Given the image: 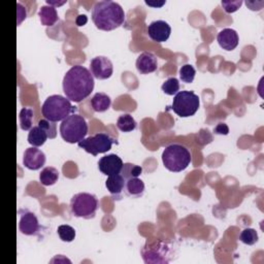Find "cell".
Listing matches in <instances>:
<instances>
[{
  "mask_svg": "<svg viewBox=\"0 0 264 264\" xmlns=\"http://www.w3.org/2000/svg\"><path fill=\"white\" fill-rule=\"evenodd\" d=\"M38 16H39L41 24L43 26H48V27L54 26L58 22V20H59L56 8L51 7V6H43V7H41L39 9Z\"/></svg>",
  "mask_w": 264,
  "mask_h": 264,
  "instance_id": "ac0fdd59",
  "label": "cell"
},
{
  "mask_svg": "<svg viewBox=\"0 0 264 264\" xmlns=\"http://www.w3.org/2000/svg\"><path fill=\"white\" fill-rule=\"evenodd\" d=\"M66 4V2H50V0H47V5L48 6H51V7H54V8H56V7H61V6H63V5H65Z\"/></svg>",
  "mask_w": 264,
  "mask_h": 264,
  "instance_id": "8d00e7d4",
  "label": "cell"
},
{
  "mask_svg": "<svg viewBox=\"0 0 264 264\" xmlns=\"http://www.w3.org/2000/svg\"><path fill=\"white\" fill-rule=\"evenodd\" d=\"M125 190L127 195L131 197H140L144 194L145 191V184L139 178H132L126 181Z\"/></svg>",
  "mask_w": 264,
  "mask_h": 264,
  "instance_id": "ffe728a7",
  "label": "cell"
},
{
  "mask_svg": "<svg viewBox=\"0 0 264 264\" xmlns=\"http://www.w3.org/2000/svg\"><path fill=\"white\" fill-rule=\"evenodd\" d=\"M27 13L25 8L21 4H17V20H18V25H20L25 19H26Z\"/></svg>",
  "mask_w": 264,
  "mask_h": 264,
  "instance_id": "d6a6232c",
  "label": "cell"
},
{
  "mask_svg": "<svg viewBox=\"0 0 264 264\" xmlns=\"http://www.w3.org/2000/svg\"><path fill=\"white\" fill-rule=\"evenodd\" d=\"M34 112L32 108L23 107L20 112L19 119H20V127L24 131H28L32 128V120H33Z\"/></svg>",
  "mask_w": 264,
  "mask_h": 264,
  "instance_id": "cb8c5ba5",
  "label": "cell"
},
{
  "mask_svg": "<svg viewBox=\"0 0 264 264\" xmlns=\"http://www.w3.org/2000/svg\"><path fill=\"white\" fill-rule=\"evenodd\" d=\"M118 144L114 139L105 134H97L93 137H89L81 141L78 145L81 149H84L87 153L97 156L98 154H103L112 149L113 144Z\"/></svg>",
  "mask_w": 264,
  "mask_h": 264,
  "instance_id": "9c48e42d",
  "label": "cell"
},
{
  "mask_svg": "<svg viewBox=\"0 0 264 264\" xmlns=\"http://www.w3.org/2000/svg\"><path fill=\"white\" fill-rule=\"evenodd\" d=\"M161 89L166 95H175L180 90V82L175 78H169L162 84Z\"/></svg>",
  "mask_w": 264,
  "mask_h": 264,
  "instance_id": "f1b7e54d",
  "label": "cell"
},
{
  "mask_svg": "<svg viewBox=\"0 0 264 264\" xmlns=\"http://www.w3.org/2000/svg\"><path fill=\"white\" fill-rule=\"evenodd\" d=\"M58 179H59V171L58 169L52 166L45 167L39 174V181L43 186H52L56 184Z\"/></svg>",
  "mask_w": 264,
  "mask_h": 264,
  "instance_id": "7402d4cb",
  "label": "cell"
},
{
  "mask_svg": "<svg viewBox=\"0 0 264 264\" xmlns=\"http://www.w3.org/2000/svg\"><path fill=\"white\" fill-rule=\"evenodd\" d=\"M98 209V201L95 195L90 193H78L71 201V211L75 217L91 219Z\"/></svg>",
  "mask_w": 264,
  "mask_h": 264,
  "instance_id": "8992f818",
  "label": "cell"
},
{
  "mask_svg": "<svg viewBox=\"0 0 264 264\" xmlns=\"http://www.w3.org/2000/svg\"><path fill=\"white\" fill-rule=\"evenodd\" d=\"M126 180L123 178L121 173L109 175L105 182V187L109 191V193L114 196L119 197L123 191L125 190Z\"/></svg>",
  "mask_w": 264,
  "mask_h": 264,
  "instance_id": "e0dca14e",
  "label": "cell"
},
{
  "mask_svg": "<svg viewBox=\"0 0 264 264\" xmlns=\"http://www.w3.org/2000/svg\"><path fill=\"white\" fill-rule=\"evenodd\" d=\"M94 77L82 65H75L63 78V92L66 98L80 103L92 93Z\"/></svg>",
  "mask_w": 264,
  "mask_h": 264,
  "instance_id": "6da1fadb",
  "label": "cell"
},
{
  "mask_svg": "<svg viewBox=\"0 0 264 264\" xmlns=\"http://www.w3.org/2000/svg\"><path fill=\"white\" fill-rule=\"evenodd\" d=\"M76 112L77 107L72 104L71 100L61 95L49 96L41 106V114L45 119L55 123L65 120Z\"/></svg>",
  "mask_w": 264,
  "mask_h": 264,
  "instance_id": "3957f363",
  "label": "cell"
},
{
  "mask_svg": "<svg viewBox=\"0 0 264 264\" xmlns=\"http://www.w3.org/2000/svg\"><path fill=\"white\" fill-rule=\"evenodd\" d=\"M217 40L219 46L226 51H232L238 46V34L235 30L225 28L218 33Z\"/></svg>",
  "mask_w": 264,
  "mask_h": 264,
  "instance_id": "2e32d148",
  "label": "cell"
},
{
  "mask_svg": "<svg viewBox=\"0 0 264 264\" xmlns=\"http://www.w3.org/2000/svg\"><path fill=\"white\" fill-rule=\"evenodd\" d=\"M221 5L227 14H232L238 11V9L243 6V2L241 0H236V2H226V0H223Z\"/></svg>",
  "mask_w": 264,
  "mask_h": 264,
  "instance_id": "4dcf8cb0",
  "label": "cell"
},
{
  "mask_svg": "<svg viewBox=\"0 0 264 264\" xmlns=\"http://www.w3.org/2000/svg\"><path fill=\"white\" fill-rule=\"evenodd\" d=\"M92 21L99 30L112 31L124 24L125 12L115 2H99L92 9Z\"/></svg>",
  "mask_w": 264,
  "mask_h": 264,
  "instance_id": "7a4b0ae2",
  "label": "cell"
},
{
  "mask_svg": "<svg viewBox=\"0 0 264 264\" xmlns=\"http://www.w3.org/2000/svg\"><path fill=\"white\" fill-rule=\"evenodd\" d=\"M137 70L141 75H149L157 71L158 60L157 57L150 52L142 53L137 59Z\"/></svg>",
  "mask_w": 264,
  "mask_h": 264,
  "instance_id": "5bb4252c",
  "label": "cell"
},
{
  "mask_svg": "<svg viewBox=\"0 0 264 264\" xmlns=\"http://www.w3.org/2000/svg\"><path fill=\"white\" fill-rule=\"evenodd\" d=\"M117 127L122 132H131L137 128V122L131 115H121L117 120Z\"/></svg>",
  "mask_w": 264,
  "mask_h": 264,
  "instance_id": "603a6c76",
  "label": "cell"
},
{
  "mask_svg": "<svg viewBox=\"0 0 264 264\" xmlns=\"http://www.w3.org/2000/svg\"><path fill=\"white\" fill-rule=\"evenodd\" d=\"M90 71L97 80H107L114 73L112 61L104 56H97L90 62Z\"/></svg>",
  "mask_w": 264,
  "mask_h": 264,
  "instance_id": "30bf717a",
  "label": "cell"
},
{
  "mask_svg": "<svg viewBox=\"0 0 264 264\" xmlns=\"http://www.w3.org/2000/svg\"><path fill=\"white\" fill-rule=\"evenodd\" d=\"M246 5L247 7L251 10V11H260L263 6H264V3L263 2H246Z\"/></svg>",
  "mask_w": 264,
  "mask_h": 264,
  "instance_id": "836d02e7",
  "label": "cell"
},
{
  "mask_svg": "<svg viewBox=\"0 0 264 264\" xmlns=\"http://www.w3.org/2000/svg\"><path fill=\"white\" fill-rule=\"evenodd\" d=\"M123 165L124 163L122 159L116 154H109V155L103 156L98 161L99 170L101 171V173L108 177L121 173Z\"/></svg>",
  "mask_w": 264,
  "mask_h": 264,
  "instance_id": "8fae6325",
  "label": "cell"
},
{
  "mask_svg": "<svg viewBox=\"0 0 264 264\" xmlns=\"http://www.w3.org/2000/svg\"><path fill=\"white\" fill-rule=\"evenodd\" d=\"M214 132L216 135L220 136H227L229 134V127L225 123H219L215 128Z\"/></svg>",
  "mask_w": 264,
  "mask_h": 264,
  "instance_id": "1f68e13d",
  "label": "cell"
},
{
  "mask_svg": "<svg viewBox=\"0 0 264 264\" xmlns=\"http://www.w3.org/2000/svg\"><path fill=\"white\" fill-rule=\"evenodd\" d=\"M48 136L46 132L37 125V126H34L32 127L30 130H29V135H28V143L37 148V147H41L46 141L48 140Z\"/></svg>",
  "mask_w": 264,
  "mask_h": 264,
  "instance_id": "44dd1931",
  "label": "cell"
},
{
  "mask_svg": "<svg viewBox=\"0 0 264 264\" xmlns=\"http://www.w3.org/2000/svg\"><path fill=\"white\" fill-rule=\"evenodd\" d=\"M112 104L111 97L105 93H96L91 99V106L96 113L106 112Z\"/></svg>",
  "mask_w": 264,
  "mask_h": 264,
  "instance_id": "d6986e66",
  "label": "cell"
},
{
  "mask_svg": "<svg viewBox=\"0 0 264 264\" xmlns=\"http://www.w3.org/2000/svg\"><path fill=\"white\" fill-rule=\"evenodd\" d=\"M87 22H88V17L86 15H79L76 19V24L79 27L85 26L87 24Z\"/></svg>",
  "mask_w": 264,
  "mask_h": 264,
  "instance_id": "e575fe53",
  "label": "cell"
},
{
  "mask_svg": "<svg viewBox=\"0 0 264 264\" xmlns=\"http://www.w3.org/2000/svg\"><path fill=\"white\" fill-rule=\"evenodd\" d=\"M258 233L253 228H246L239 234V240L248 246H253L258 241Z\"/></svg>",
  "mask_w": 264,
  "mask_h": 264,
  "instance_id": "83f0119b",
  "label": "cell"
},
{
  "mask_svg": "<svg viewBox=\"0 0 264 264\" xmlns=\"http://www.w3.org/2000/svg\"><path fill=\"white\" fill-rule=\"evenodd\" d=\"M196 71L191 64H185L180 69V78L183 83L191 84L195 79Z\"/></svg>",
  "mask_w": 264,
  "mask_h": 264,
  "instance_id": "4316f807",
  "label": "cell"
},
{
  "mask_svg": "<svg viewBox=\"0 0 264 264\" xmlns=\"http://www.w3.org/2000/svg\"><path fill=\"white\" fill-rule=\"evenodd\" d=\"M38 126L46 132L50 140H53L57 137V125L55 122H51L47 119H41L38 122Z\"/></svg>",
  "mask_w": 264,
  "mask_h": 264,
  "instance_id": "f546056e",
  "label": "cell"
},
{
  "mask_svg": "<svg viewBox=\"0 0 264 264\" xmlns=\"http://www.w3.org/2000/svg\"><path fill=\"white\" fill-rule=\"evenodd\" d=\"M201 106V98L192 91H180L172 101V111L181 118L192 117Z\"/></svg>",
  "mask_w": 264,
  "mask_h": 264,
  "instance_id": "52a82bcc",
  "label": "cell"
},
{
  "mask_svg": "<svg viewBox=\"0 0 264 264\" xmlns=\"http://www.w3.org/2000/svg\"><path fill=\"white\" fill-rule=\"evenodd\" d=\"M87 134V121L78 114L69 116L60 125L61 138L69 144H79L86 138Z\"/></svg>",
  "mask_w": 264,
  "mask_h": 264,
  "instance_id": "277c9868",
  "label": "cell"
},
{
  "mask_svg": "<svg viewBox=\"0 0 264 264\" xmlns=\"http://www.w3.org/2000/svg\"><path fill=\"white\" fill-rule=\"evenodd\" d=\"M46 163V155L39 149L32 147L26 149L23 156V164L30 170H38Z\"/></svg>",
  "mask_w": 264,
  "mask_h": 264,
  "instance_id": "7c38bea8",
  "label": "cell"
},
{
  "mask_svg": "<svg viewBox=\"0 0 264 264\" xmlns=\"http://www.w3.org/2000/svg\"><path fill=\"white\" fill-rule=\"evenodd\" d=\"M166 4L165 0H161V2H150V0H146V5L152 8H162Z\"/></svg>",
  "mask_w": 264,
  "mask_h": 264,
  "instance_id": "d590c367",
  "label": "cell"
},
{
  "mask_svg": "<svg viewBox=\"0 0 264 264\" xmlns=\"http://www.w3.org/2000/svg\"><path fill=\"white\" fill-rule=\"evenodd\" d=\"M192 157L190 151L179 144L167 146L162 153V162L166 169L172 172L185 170L191 163Z\"/></svg>",
  "mask_w": 264,
  "mask_h": 264,
  "instance_id": "5b68a950",
  "label": "cell"
},
{
  "mask_svg": "<svg viewBox=\"0 0 264 264\" xmlns=\"http://www.w3.org/2000/svg\"><path fill=\"white\" fill-rule=\"evenodd\" d=\"M142 172H143L142 166H139V165H136V164H131V163H126V164L123 165L121 174L127 181V180L132 179V178H139V175H141Z\"/></svg>",
  "mask_w": 264,
  "mask_h": 264,
  "instance_id": "d4e9b609",
  "label": "cell"
},
{
  "mask_svg": "<svg viewBox=\"0 0 264 264\" xmlns=\"http://www.w3.org/2000/svg\"><path fill=\"white\" fill-rule=\"evenodd\" d=\"M170 33H171V28L169 24L162 20L154 21L148 26L149 37L152 40L159 43L166 41L169 38Z\"/></svg>",
  "mask_w": 264,
  "mask_h": 264,
  "instance_id": "4fadbf2b",
  "label": "cell"
},
{
  "mask_svg": "<svg viewBox=\"0 0 264 264\" xmlns=\"http://www.w3.org/2000/svg\"><path fill=\"white\" fill-rule=\"evenodd\" d=\"M39 223L36 216L28 211L21 214L19 229L25 235H35L39 231Z\"/></svg>",
  "mask_w": 264,
  "mask_h": 264,
  "instance_id": "9a60e30c",
  "label": "cell"
},
{
  "mask_svg": "<svg viewBox=\"0 0 264 264\" xmlns=\"http://www.w3.org/2000/svg\"><path fill=\"white\" fill-rule=\"evenodd\" d=\"M141 253L146 263H167L171 259L169 247L160 239L147 243Z\"/></svg>",
  "mask_w": 264,
  "mask_h": 264,
  "instance_id": "ba28073f",
  "label": "cell"
},
{
  "mask_svg": "<svg viewBox=\"0 0 264 264\" xmlns=\"http://www.w3.org/2000/svg\"><path fill=\"white\" fill-rule=\"evenodd\" d=\"M57 231L62 241L72 243L76 238V230L70 225H60Z\"/></svg>",
  "mask_w": 264,
  "mask_h": 264,
  "instance_id": "484cf974",
  "label": "cell"
}]
</instances>
